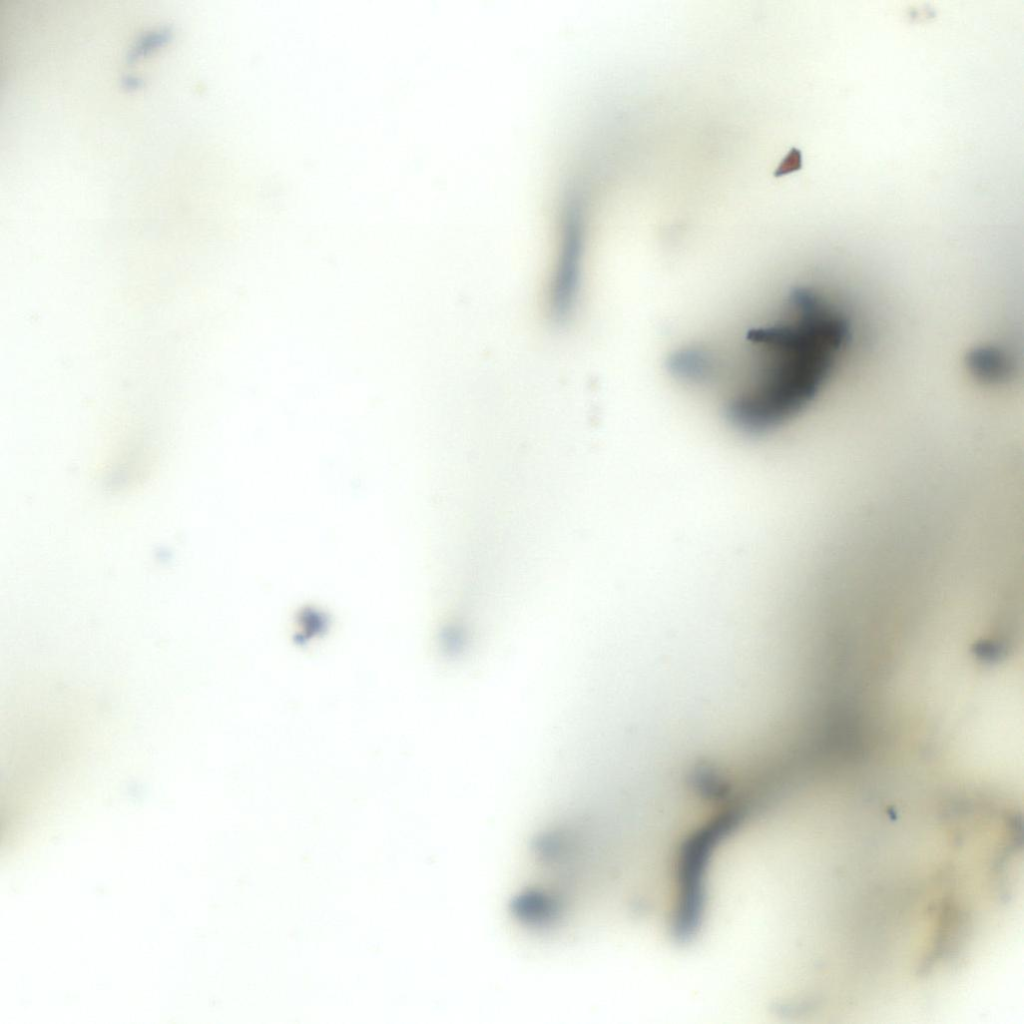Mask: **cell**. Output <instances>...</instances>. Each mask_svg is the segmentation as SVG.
I'll list each match as a JSON object with an SVG mask.
<instances>
[{
	"label": "cell",
	"mask_w": 1024,
	"mask_h": 1024,
	"mask_svg": "<svg viewBox=\"0 0 1024 1024\" xmlns=\"http://www.w3.org/2000/svg\"><path fill=\"white\" fill-rule=\"evenodd\" d=\"M966 363L970 373L986 384H999L1008 380L1014 364L1008 353L994 345H980L967 355Z\"/></svg>",
	"instance_id": "obj_2"
},
{
	"label": "cell",
	"mask_w": 1024,
	"mask_h": 1024,
	"mask_svg": "<svg viewBox=\"0 0 1024 1024\" xmlns=\"http://www.w3.org/2000/svg\"><path fill=\"white\" fill-rule=\"evenodd\" d=\"M850 339L840 308L814 289L793 291L778 320L748 334L749 365L728 402L729 421L763 435L793 420L820 393Z\"/></svg>",
	"instance_id": "obj_1"
}]
</instances>
